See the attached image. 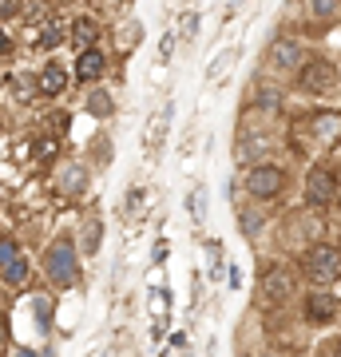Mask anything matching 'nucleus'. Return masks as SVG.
Listing matches in <instances>:
<instances>
[{"mask_svg": "<svg viewBox=\"0 0 341 357\" xmlns=\"http://www.w3.org/2000/svg\"><path fill=\"white\" fill-rule=\"evenodd\" d=\"M44 278L56 286V290H68L79 282V250L72 243V234H56L44 250Z\"/></svg>", "mask_w": 341, "mask_h": 357, "instance_id": "nucleus-1", "label": "nucleus"}, {"mask_svg": "<svg viewBox=\"0 0 341 357\" xmlns=\"http://www.w3.org/2000/svg\"><path fill=\"white\" fill-rule=\"evenodd\" d=\"M302 274L314 290H329L341 282V250L333 243H314L302 258Z\"/></svg>", "mask_w": 341, "mask_h": 357, "instance_id": "nucleus-2", "label": "nucleus"}, {"mask_svg": "<svg viewBox=\"0 0 341 357\" xmlns=\"http://www.w3.org/2000/svg\"><path fill=\"white\" fill-rule=\"evenodd\" d=\"M278 151V135L262 123H242L238 128V139H234V159L246 167H258V163H270V155Z\"/></svg>", "mask_w": 341, "mask_h": 357, "instance_id": "nucleus-3", "label": "nucleus"}, {"mask_svg": "<svg viewBox=\"0 0 341 357\" xmlns=\"http://www.w3.org/2000/svg\"><path fill=\"white\" fill-rule=\"evenodd\" d=\"M286 187H290V171L278 167L274 159L246 171V195H250L254 203H274V199L286 195Z\"/></svg>", "mask_w": 341, "mask_h": 357, "instance_id": "nucleus-4", "label": "nucleus"}, {"mask_svg": "<svg viewBox=\"0 0 341 357\" xmlns=\"http://www.w3.org/2000/svg\"><path fill=\"white\" fill-rule=\"evenodd\" d=\"M305 135V143H317V147H333L341 139V112L333 107H321L314 115H302V119H294V139L298 143Z\"/></svg>", "mask_w": 341, "mask_h": 357, "instance_id": "nucleus-5", "label": "nucleus"}, {"mask_svg": "<svg viewBox=\"0 0 341 357\" xmlns=\"http://www.w3.org/2000/svg\"><path fill=\"white\" fill-rule=\"evenodd\" d=\"M338 195H341V175H338V167H329V163L310 167V175H305V187H302V203H305V206H314V211H326L329 203H338Z\"/></svg>", "mask_w": 341, "mask_h": 357, "instance_id": "nucleus-6", "label": "nucleus"}, {"mask_svg": "<svg viewBox=\"0 0 341 357\" xmlns=\"http://www.w3.org/2000/svg\"><path fill=\"white\" fill-rule=\"evenodd\" d=\"M28 278H32V266H28V255L16 234H0V282L8 290H24Z\"/></svg>", "mask_w": 341, "mask_h": 357, "instance_id": "nucleus-7", "label": "nucleus"}, {"mask_svg": "<svg viewBox=\"0 0 341 357\" xmlns=\"http://www.w3.org/2000/svg\"><path fill=\"white\" fill-rule=\"evenodd\" d=\"M302 64H305L302 40L274 36L270 44H266V72H274V76H290V72H298Z\"/></svg>", "mask_w": 341, "mask_h": 357, "instance_id": "nucleus-8", "label": "nucleus"}, {"mask_svg": "<svg viewBox=\"0 0 341 357\" xmlns=\"http://www.w3.org/2000/svg\"><path fill=\"white\" fill-rule=\"evenodd\" d=\"M294 76H298V91H305V96H329V91L338 88V68L329 64V60H321V56L305 60Z\"/></svg>", "mask_w": 341, "mask_h": 357, "instance_id": "nucleus-9", "label": "nucleus"}, {"mask_svg": "<svg viewBox=\"0 0 341 357\" xmlns=\"http://www.w3.org/2000/svg\"><path fill=\"white\" fill-rule=\"evenodd\" d=\"M294 298V274L286 266H270L258 278V306H286Z\"/></svg>", "mask_w": 341, "mask_h": 357, "instance_id": "nucleus-10", "label": "nucleus"}, {"mask_svg": "<svg viewBox=\"0 0 341 357\" xmlns=\"http://www.w3.org/2000/svg\"><path fill=\"white\" fill-rule=\"evenodd\" d=\"M338 310H341V302L333 298L329 290H310L302 298V321L305 326H329V321H338Z\"/></svg>", "mask_w": 341, "mask_h": 357, "instance_id": "nucleus-11", "label": "nucleus"}, {"mask_svg": "<svg viewBox=\"0 0 341 357\" xmlns=\"http://www.w3.org/2000/svg\"><path fill=\"white\" fill-rule=\"evenodd\" d=\"M76 79L79 84H100L103 76H107V52L103 48H84L76 52Z\"/></svg>", "mask_w": 341, "mask_h": 357, "instance_id": "nucleus-12", "label": "nucleus"}, {"mask_svg": "<svg viewBox=\"0 0 341 357\" xmlns=\"http://www.w3.org/2000/svg\"><path fill=\"white\" fill-rule=\"evenodd\" d=\"M63 91H68V72H63L56 60H48V64L36 72V96H44V100H60Z\"/></svg>", "mask_w": 341, "mask_h": 357, "instance_id": "nucleus-13", "label": "nucleus"}, {"mask_svg": "<svg viewBox=\"0 0 341 357\" xmlns=\"http://www.w3.org/2000/svg\"><path fill=\"white\" fill-rule=\"evenodd\" d=\"M56 187L63 195H84L88 191V163L84 159H68V163L56 171Z\"/></svg>", "mask_w": 341, "mask_h": 357, "instance_id": "nucleus-14", "label": "nucleus"}, {"mask_svg": "<svg viewBox=\"0 0 341 357\" xmlns=\"http://www.w3.org/2000/svg\"><path fill=\"white\" fill-rule=\"evenodd\" d=\"M250 112H258V115H278V112H282V88H278V84H254V91H250Z\"/></svg>", "mask_w": 341, "mask_h": 357, "instance_id": "nucleus-15", "label": "nucleus"}, {"mask_svg": "<svg viewBox=\"0 0 341 357\" xmlns=\"http://www.w3.org/2000/svg\"><path fill=\"white\" fill-rule=\"evenodd\" d=\"M68 40L76 44V52L96 48V40H100V24H96L91 16H76V20H72V28H68Z\"/></svg>", "mask_w": 341, "mask_h": 357, "instance_id": "nucleus-16", "label": "nucleus"}, {"mask_svg": "<svg viewBox=\"0 0 341 357\" xmlns=\"http://www.w3.org/2000/svg\"><path fill=\"white\" fill-rule=\"evenodd\" d=\"M103 246V218H84V230H79V250L84 255H100Z\"/></svg>", "mask_w": 341, "mask_h": 357, "instance_id": "nucleus-17", "label": "nucleus"}, {"mask_svg": "<svg viewBox=\"0 0 341 357\" xmlns=\"http://www.w3.org/2000/svg\"><path fill=\"white\" fill-rule=\"evenodd\" d=\"M238 230L246 234V238H258L266 230V215L262 211H254V206H242L238 211Z\"/></svg>", "mask_w": 341, "mask_h": 357, "instance_id": "nucleus-18", "label": "nucleus"}, {"mask_svg": "<svg viewBox=\"0 0 341 357\" xmlns=\"http://www.w3.org/2000/svg\"><path fill=\"white\" fill-rule=\"evenodd\" d=\"M63 40H68V32H63V24L60 20H44V24H40V48L48 52V48H56V44H63Z\"/></svg>", "mask_w": 341, "mask_h": 357, "instance_id": "nucleus-19", "label": "nucleus"}, {"mask_svg": "<svg viewBox=\"0 0 341 357\" xmlns=\"http://www.w3.org/2000/svg\"><path fill=\"white\" fill-rule=\"evenodd\" d=\"M305 4H310V16H314L317 24H329L341 13V0H305Z\"/></svg>", "mask_w": 341, "mask_h": 357, "instance_id": "nucleus-20", "label": "nucleus"}, {"mask_svg": "<svg viewBox=\"0 0 341 357\" xmlns=\"http://www.w3.org/2000/svg\"><path fill=\"white\" fill-rule=\"evenodd\" d=\"M8 88H13V100H32L36 96V76H16L8 79Z\"/></svg>", "mask_w": 341, "mask_h": 357, "instance_id": "nucleus-21", "label": "nucleus"}, {"mask_svg": "<svg viewBox=\"0 0 341 357\" xmlns=\"http://www.w3.org/2000/svg\"><path fill=\"white\" fill-rule=\"evenodd\" d=\"M88 112L91 115H112L115 112V100L107 96V91H91V96H88Z\"/></svg>", "mask_w": 341, "mask_h": 357, "instance_id": "nucleus-22", "label": "nucleus"}, {"mask_svg": "<svg viewBox=\"0 0 341 357\" xmlns=\"http://www.w3.org/2000/svg\"><path fill=\"white\" fill-rule=\"evenodd\" d=\"M167 123H171V103H167L163 112H159V119H155V135H151V151H159V143H163V135H167Z\"/></svg>", "mask_w": 341, "mask_h": 357, "instance_id": "nucleus-23", "label": "nucleus"}, {"mask_svg": "<svg viewBox=\"0 0 341 357\" xmlns=\"http://www.w3.org/2000/svg\"><path fill=\"white\" fill-rule=\"evenodd\" d=\"M175 40H179V28H167L163 40H159V56H163V60H171V56H175Z\"/></svg>", "mask_w": 341, "mask_h": 357, "instance_id": "nucleus-24", "label": "nucleus"}, {"mask_svg": "<svg viewBox=\"0 0 341 357\" xmlns=\"http://www.w3.org/2000/svg\"><path fill=\"white\" fill-rule=\"evenodd\" d=\"M206 262H211V278H215V270L222 266V243H211V246H206Z\"/></svg>", "mask_w": 341, "mask_h": 357, "instance_id": "nucleus-25", "label": "nucleus"}, {"mask_svg": "<svg viewBox=\"0 0 341 357\" xmlns=\"http://www.w3.org/2000/svg\"><path fill=\"white\" fill-rule=\"evenodd\" d=\"M230 64H234V52H227V56H218V64H215V72H211V79L218 84V79H222V76L230 72Z\"/></svg>", "mask_w": 341, "mask_h": 357, "instance_id": "nucleus-26", "label": "nucleus"}, {"mask_svg": "<svg viewBox=\"0 0 341 357\" xmlns=\"http://www.w3.org/2000/svg\"><path fill=\"white\" fill-rule=\"evenodd\" d=\"M195 32H199V13H187V16H183V36H195Z\"/></svg>", "mask_w": 341, "mask_h": 357, "instance_id": "nucleus-27", "label": "nucleus"}, {"mask_svg": "<svg viewBox=\"0 0 341 357\" xmlns=\"http://www.w3.org/2000/svg\"><path fill=\"white\" fill-rule=\"evenodd\" d=\"M24 8V0H0V16H16Z\"/></svg>", "mask_w": 341, "mask_h": 357, "instance_id": "nucleus-28", "label": "nucleus"}, {"mask_svg": "<svg viewBox=\"0 0 341 357\" xmlns=\"http://www.w3.org/2000/svg\"><path fill=\"white\" fill-rule=\"evenodd\" d=\"M0 345H8V318L0 314Z\"/></svg>", "mask_w": 341, "mask_h": 357, "instance_id": "nucleus-29", "label": "nucleus"}, {"mask_svg": "<svg viewBox=\"0 0 341 357\" xmlns=\"http://www.w3.org/2000/svg\"><path fill=\"white\" fill-rule=\"evenodd\" d=\"M13 357H40V354H32L28 345H16V354H13Z\"/></svg>", "mask_w": 341, "mask_h": 357, "instance_id": "nucleus-30", "label": "nucleus"}, {"mask_svg": "<svg viewBox=\"0 0 341 357\" xmlns=\"http://www.w3.org/2000/svg\"><path fill=\"white\" fill-rule=\"evenodd\" d=\"M0 52H8V36L4 32H0Z\"/></svg>", "mask_w": 341, "mask_h": 357, "instance_id": "nucleus-31", "label": "nucleus"}, {"mask_svg": "<svg viewBox=\"0 0 341 357\" xmlns=\"http://www.w3.org/2000/svg\"><path fill=\"white\" fill-rule=\"evenodd\" d=\"M254 357H274V354H270V349H262V354H254Z\"/></svg>", "mask_w": 341, "mask_h": 357, "instance_id": "nucleus-32", "label": "nucleus"}, {"mask_svg": "<svg viewBox=\"0 0 341 357\" xmlns=\"http://www.w3.org/2000/svg\"><path fill=\"white\" fill-rule=\"evenodd\" d=\"M238 4H242V0H230V8H238Z\"/></svg>", "mask_w": 341, "mask_h": 357, "instance_id": "nucleus-33", "label": "nucleus"}, {"mask_svg": "<svg viewBox=\"0 0 341 357\" xmlns=\"http://www.w3.org/2000/svg\"><path fill=\"white\" fill-rule=\"evenodd\" d=\"M0 203H4V187H0Z\"/></svg>", "mask_w": 341, "mask_h": 357, "instance_id": "nucleus-34", "label": "nucleus"}, {"mask_svg": "<svg viewBox=\"0 0 341 357\" xmlns=\"http://www.w3.org/2000/svg\"><path fill=\"white\" fill-rule=\"evenodd\" d=\"M333 357H341V345H338V354H333Z\"/></svg>", "mask_w": 341, "mask_h": 357, "instance_id": "nucleus-35", "label": "nucleus"}, {"mask_svg": "<svg viewBox=\"0 0 341 357\" xmlns=\"http://www.w3.org/2000/svg\"><path fill=\"white\" fill-rule=\"evenodd\" d=\"M338 206H341V195H338Z\"/></svg>", "mask_w": 341, "mask_h": 357, "instance_id": "nucleus-36", "label": "nucleus"}, {"mask_svg": "<svg viewBox=\"0 0 341 357\" xmlns=\"http://www.w3.org/2000/svg\"><path fill=\"white\" fill-rule=\"evenodd\" d=\"M338 250H341V238H338Z\"/></svg>", "mask_w": 341, "mask_h": 357, "instance_id": "nucleus-37", "label": "nucleus"}]
</instances>
